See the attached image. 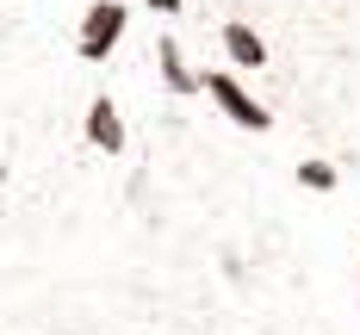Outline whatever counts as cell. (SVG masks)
<instances>
[{
  "label": "cell",
  "instance_id": "cell-1",
  "mask_svg": "<svg viewBox=\"0 0 360 335\" xmlns=\"http://www.w3.org/2000/svg\"><path fill=\"white\" fill-rule=\"evenodd\" d=\"M199 93H212V100H217V112H224L230 124L255 131V137H261V131H274V112L261 106V100H255V93H249V87H243V81H236L230 69H212V74H199Z\"/></svg>",
  "mask_w": 360,
  "mask_h": 335
},
{
  "label": "cell",
  "instance_id": "cell-2",
  "mask_svg": "<svg viewBox=\"0 0 360 335\" xmlns=\"http://www.w3.org/2000/svg\"><path fill=\"white\" fill-rule=\"evenodd\" d=\"M131 25V13L118 6V0H94L87 13H81V32H75V50H81V63H106L112 50H118V37Z\"/></svg>",
  "mask_w": 360,
  "mask_h": 335
},
{
  "label": "cell",
  "instance_id": "cell-3",
  "mask_svg": "<svg viewBox=\"0 0 360 335\" xmlns=\"http://www.w3.org/2000/svg\"><path fill=\"white\" fill-rule=\"evenodd\" d=\"M87 143L106 149V155H118V149H124V118H118V106H112L106 93L87 106Z\"/></svg>",
  "mask_w": 360,
  "mask_h": 335
},
{
  "label": "cell",
  "instance_id": "cell-4",
  "mask_svg": "<svg viewBox=\"0 0 360 335\" xmlns=\"http://www.w3.org/2000/svg\"><path fill=\"white\" fill-rule=\"evenodd\" d=\"M224 56H230L236 69H267V44H261V32L243 25V19L224 25Z\"/></svg>",
  "mask_w": 360,
  "mask_h": 335
},
{
  "label": "cell",
  "instance_id": "cell-5",
  "mask_svg": "<svg viewBox=\"0 0 360 335\" xmlns=\"http://www.w3.org/2000/svg\"><path fill=\"white\" fill-rule=\"evenodd\" d=\"M155 56H162V81H168V93H199V74L180 63V44H174V37H162Z\"/></svg>",
  "mask_w": 360,
  "mask_h": 335
},
{
  "label": "cell",
  "instance_id": "cell-6",
  "mask_svg": "<svg viewBox=\"0 0 360 335\" xmlns=\"http://www.w3.org/2000/svg\"><path fill=\"white\" fill-rule=\"evenodd\" d=\"M292 174H298V186H304V192H335V186H342L335 162H323V155H304V162H298Z\"/></svg>",
  "mask_w": 360,
  "mask_h": 335
},
{
  "label": "cell",
  "instance_id": "cell-7",
  "mask_svg": "<svg viewBox=\"0 0 360 335\" xmlns=\"http://www.w3.org/2000/svg\"><path fill=\"white\" fill-rule=\"evenodd\" d=\"M149 6H155V13H180V0H149Z\"/></svg>",
  "mask_w": 360,
  "mask_h": 335
},
{
  "label": "cell",
  "instance_id": "cell-8",
  "mask_svg": "<svg viewBox=\"0 0 360 335\" xmlns=\"http://www.w3.org/2000/svg\"><path fill=\"white\" fill-rule=\"evenodd\" d=\"M354 292H360V261H354Z\"/></svg>",
  "mask_w": 360,
  "mask_h": 335
},
{
  "label": "cell",
  "instance_id": "cell-9",
  "mask_svg": "<svg viewBox=\"0 0 360 335\" xmlns=\"http://www.w3.org/2000/svg\"><path fill=\"white\" fill-rule=\"evenodd\" d=\"M354 249H360V230H354Z\"/></svg>",
  "mask_w": 360,
  "mask_h": 335
}]
</instances>
